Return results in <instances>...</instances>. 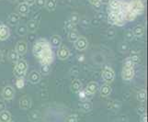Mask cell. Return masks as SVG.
Segmentation results:
<instances>
[{"label": "cell", "mask_w": 148, "mask_h": 122, "mask_svg": "<svg viewBox=\"0 0 148 122\" xmlns=\"http://www.w3.org/2000/svg\"><path fill=\"white\" fill-rule=\"evenodd\" d=\"M88 1L91 3V4H93L94 2H96V1H98V0H88Z\"/></svg>", "instance_id": "52"}, {"label": "cell", "mask_w": 148, "mask_h": 122, "mask_svg": "<svg viewBox=\"0 0 148 122\" xmlns=\"http://www.w3.org/2000/svg\"><path fill=\"white\" fill-rule=\"evenodd\" d=\"M132 33H134V37H137V38H140L142 37L143 35L145 33V28L141 26V25H138V26H135L132 29Z\"/></svg>", "instance_id": "24"}, {"label": "cell", "mask_w": 148, "mask_h": 122, "mask_svg": "<svg viewBox=\"0 0 148 122\" xmlns=\"http://www.w3.org/2000/svg\"><path fill=\"white\" fill-rule=\"evenodd\" d=\"M17 33L19 36H25L27 33H28V29L26 25H18V28H17Z\"/></svg>", "instance_id": "30"}, {"label": "cell", "mask_w": 148, "mask_h": 122, "mask_svg": "<svg viewBox=\"0 0 148 122\" xmlns=\"http://www.w3.org/2000/svg\"><path fill=\"white\" fill-rule=\"evenodd\" d=\"M141 116H142L141 122H147V116H146V114H143Z\"/></svg>", "instance_id": "46"}, {"label": "cell", "mask_w": 148, "mask_h": 122, "mask_svg": "<svg viewBox=\"0 0 148 122\" xmlns=\"http://www.w3.org/2000/svg\"><path fill=\"white\" fill-rule=\"evenodd\" d=\"M24 85H25V80H24V78L22 77V76H19V77L16 81V86H17V88L22 89L24 87Z\"/></svg>", "instance_id": "34"}, {"label": "cell", "mask_w": 148, "mask_h": 122, "mask_svg": "<svg viewBox=\"0 0 148 122\" xmlns=\"http://www.w3.org/2000/svg\"><path fill=\"white\" fill-rule=\"evenodd\" d=\"M70 56V50L67 47L61 46L57 50V57L61 61L67 60Z\"/></svg>", "instance_id": "9"}, {"label": "cell", "mask_w": 148, "mask_h": 122, "mask_svg": "<svg viewBox=\"0 0 148 122\" xmlns=\"http://www.w3.org/2000/svg\"><path fill=\"white\" fill-rule=\"evenodd\" d=\"M15 50L18 52V54L19 55H24L27 52L28 50V45L27 43L23 42V40H19V42H17L16 44V48H15Z\"/></svg>", "instance_id": "10"}, {"label": "cell", "mask_w": 148, "mask_h": 122, "mask_svg": "<svg viewBox=\"0 0 148 122\" xmlns=\"http://www.w3.org/2000/svg\"><path fill=\"white\" fill-rule=\"evenodd\" d=\"M2 58H3V55H2V52H1V50H0V62H1Z\"/></svg>", "instance_id": "51"}, {"label": "cell", "mask_w": 148, "mask_h": 122, "mask_svg": "<svg viewBox=\"0 0 148 122\" xmlns=\"http://www.w3.org/2000/svg\"><path fill=\"white\" fill-rule=\"evenodd\" d=\"M18 12L19 15L26 16L29 12V6L27 3H19V5L18 6Z\"/></svg>", "instance_id": "15"}, {"label": "cell", "mask_w": 148, "mask_h": 122, "mask_svg": "<svg viewBox=\"0 0 148 122\" xmlns=\"http://www.w3.org/2000/svg\"><path fill=\"white\" fill-rule=\"evenodd\" d=\"M38 26H39L38 21H37V20H34V19L29 20V21L26 25L27 29H28L29 32H35L37 30V29H38Z\"/></svg>", "instance_id": "18"}, {"label": "cell", "mask_w": 148, "mask_h": 122, "mask_svg": "<svg viewBox=\"0 0 148 122\" xmlns=\"http://www.w3.org/2000/svg\"><path fill=\"white\" fill-rule=\"evenodd\" d=\"M74 27H75V25H73L72 23H71V22L69 21V20H68L67 22H65V28L69 30V31H70V30L74 29Z\"/></svg>", "instance_id": "44"}, {"label": "cell", "mask_w": 148, "mask_h": 122, "mask_svg": "<svg viewBox=\"0 0 148 122\" xmlns=\"http://www.w3.org/2000/svg\"><path fill=\"white\" fill-rule=\"evenodd\" d=\"M38 59L42 64H51L53 62L54 55H53V52L51 44H49L48 46L43 50V52L38 57Z\"/></svg>", "instance_id": "1"}, {"label": "cell", "mask_w": 148, "mask_h": 122, "mask_svg": "<svg viewBox=\"0 0 148 122\" xmlns=\"http://www.w3.org/2000/svg\"><path fill=\"white\" fill-rule=\"evenodd\" d=\"M56 6H57L56 0H46V2H45V7L48 11H53L56 8Z\"/></svg>", "instance_id": "25"}, {"label": "cell", "mask_w": 148, "mask_h": 122, "mask_svg": "<svg viewBox=\"0 0 148 122\" xmlns=\"http://www.w3.org/2000/svg\"><path fill=\"white\" fill-rule=\"evenodd\" d=\"M99 89V85L97 82H90L88 84V85H86V91L88 92L89 95H94L97 91H98Z\"/></svg>", "instance_id": "16"}, {"label": "cell", "mask_w": 148, "mask_h": 122, "mask_svg": "<svg viewBox=\"0 0 148 122\" xmlns=\"http://www.w3.org/2000/svg\"><path fill=\"white\" fill-rule=\"evenodd\" d=\"M61 43H62V39H61L59 35H53L52 38H51V46L58 48L61 46Z\"/></svg>", "instance_id": "19"}, {"label": "cell", "mask_w": 148, "mask_h": 122, "mask_svg": "<svg viewBox=\"0 0 148 122\" xmlns=\"http://www.w3.org/2000/svg\"><path fill=\"white\" fill-rule=\"evenodd\" d=\"M134 68H126L123 67L121 71V78L124 81H131L134 77Z\"/></svg>", "instance_id": "7"}, {"label": "cell", "mask_w": 148, "mask_h": 122, "mask_svg": "<svg viewBox=\"0 0 148 122\" xmlns=\"http://www.w3.org/2000/svg\"><path fill=\"white\" fill-rule=\"evenodd\" d=\"M91 95H89L88 92L86 91V89L85 90H80L79 92H78V97H79V99L82 101V102H86V101H88V97L90 96Z\"/></svg>", "instance_id": "28"}, {"label": "cell", "mask_w": 148, "mask_h": 122, "mask_svg": "<svg viewBox=\"0 0 148 122\" xmlns=\"http://www.w3.org/2000/svg\"><path fill=\"white\" fill-rule=\"evenodd\" d=\"M101 75H102V78H103V80L107 84L112 83L115 79L114 71L112 70L111 67H110V66H108V65H105L103 67V69H102Z\"/></svg>", "instance_id": "3"}, {"label": "cell", "mask_w": 148, "mask_h": 122, "mask_svg": "<svg viewBox=\"0 0 148 122\" xmlns=\"http://www.w3.org/2000/svg\"><path fill=\"white\" fill-rule=\"evenodd\" d=\"M119 11V10H118ZM118 11H109L108 15V21L111 25H117L120 26L119 19H118Z\"/></svg>", "instance_id": "12"}, {"label": "cell", "mask_w": 148, "mask_h": 122, "mask_svg": "<svg viewBox=\"0 0 148 122\" xmlns=\"http://www.w3.org/2000/svg\"><path fill=\"white\" fill-rule=\"evenodd\" d=\"M99 1H100L102 4H109L110 0H99Z\"/></svg>", "instance_id": "50"}, {"label": "cell", "mask_w": 148, "mask_h": 122, "mask_svg": "<svg viewBox=\"0 0 148 122\" xmlns=\"http://www.w3.org/2000/svg\"><path fill=\"white\" fill-rule=\"evenodd\" d=\"M19 15L17 14V13H11L8 16V21L10 25H12V26H15V25H18V22H19Z\"/></svg>", "instance_id": "17"}, {"label": "cell", "mask_w": 148, "mask_h": 122, "mask_svg": "<svg viewBox=\"0 0 148 122\" xmlns=\"http://www.w3.org/2000/svg\"><path fill=\"white\" fill-rule=\"evenodd\" d=\"M82 109L86 112H88L91 109H92V104L88 101H86V102H83V106H82Z\"/></svg>", "instance_id": "35"}, {"label": "cell", "mask_w": 148, "mask_h": 122, "mask_svg": "<svg viewBox=\"0 0 148 122\" xmlns=\"http://www.w3.org/2000/svg\"><path fill=\"white\" fill-rule=\"evenodd\" d=\"M84 58H85L84 55H78V56H77L78 62H83V61H84Z\"/></svg>", "instance_id": "49"}, {"label": "cell", "mask_w": 148, "mask_h": 122, "mask_svg": "<svg viewBox=\"0 0 148 122\" xmlns=\"http://www.w3.org/2000/svg\"><path fill=\"white\" fill-rule=\"evenodd\" d=\"M5 110V103L3 101H0V111Z\"/></svg>", "instance_id": "47"}, {"label": "cell", "mask_w": 148, "mask_h": 122, "mask_svg": "<svg viewBox=\"0 0 148 122\" xmlns=\"http://www.w3.org/2000/svg\"><path fill=\"white\" fill-rule=\"evenodd\" d=\"M134 38V33H132V30L129 29V30H127V31L125 32V39L127 40H132Z\"/></svg>", "instance_id": "38"}, {"label": "cell", "mask_w": 148, "mask_h": 122, "mask_svg": "<svg viewBox=\"0 0 148 122\" xmlns=\"http://www.w3.org/2000/svg\"><path fill=\"white\" fill-rule=\"evenodd\" d=\"M79 37H80L79 33L76 31L75 29L70 30L69 33H68V40H69V42H75Z\"/></svg>", "instance_id": "26"}, {"label": "cell", "mask_w": 148, "mask_h": 122, "mask_svg": "<svg viewBox=\"0 0 148 122\" xmlns=\"http://www.w3.org/2000/svg\"><path fill=\"white\" fill-rule=\"evenodd\" d=\"M137 100L139 101L141 103H144L145 101L146 100V91L145 89L140 90L138 93H137Z\"/></svg>", "instance_id": "29"}, {"label": "cell", "mask_w": 148, "mask_h": 122, "mask_svg": "<svg viewBox=\"0 0 148 122\" xmlns=\"http://www.w3.org/2000/svg\"><path fill=\"white\" fill-rule=\"evenodd\" d=\"M50 72H51L50 64H42V67H40V74L43 75H47Z\"/></svg>", "instance_id": "33"}, {"label": "cell", "mask_w": 148, "mask_h": 122, "mask_svg": "<svg viewBox=\"0 0 148 122\" xmlns=\"http://www.w3.org/2000/svg\"><path fill=\"white\" fill-rule=\"evenodd\" d=\"M19 106H20V108L24 109V110H27L32 106V100H30L29 96H24V97L20 99Z\"/></svg>", "instance_id": "14"}, {"label": "cell", "mask_w": 148, "mask_h": 122, "mask_svg": "<svg viewBox=\"0 0 148 122\" xmlns=\"http://www.w3.org/2000/svg\"><path fill=\"white\" fill-rule=\"evenodd\" d=\"M26 3L29 5V6H32V5L35 4V0H27Z\"/></svg>", "instance_id": "48"}, {"label": "cell", "mask_w": 148, "mask_h": 122, "mask_svg": "<svg viewBox=\"0 0 148 122\" xmlns=\"http://www.w3.org/2000/svg\"><path fill=\"white\" fill-rule=\"evenodd\" d=\"M10 36V30L8 26L0 24V40H6Z\"/></svg>", "instance_id": "11"}, {"label": "cell", "mask_w": 148, "mask_h": 122, "mask_svg": "<svg viewBox=\"0 0 148 122\" xmlns=\"http://www.w3.org/2000/svg\"><path fill=\"white\" fill-rule=\"evenodd\" d=\"M92 6H93L95 10H97V11H99V10L101 9V7H102V3L99 1V0H98V1H96V2H94L92 4Z\"/></svg>", "instance_id": "40"}, {"label": "cell", "mask_w": 148, "mask_h": 122, "mask_svg": "<svg viewBox=\"0 0 148 122\" xmlns=\"http://www.w3.org/2000/svg\"><path fill=\"white\" fill-rule=\"evenodd\" d=\"M9 1H11V2H14V1H16V0H9Z\"/></svg>", "instance_id": "54"}, {"label": "cell", "mask_w": 148, "mask_h": 122, "mask_svg": "<svg viewBox=\"0 0 148 122\" xmlns=\"http://www.w3.org/2000/svg\"><path fill=\"white\" fill-rule=\"evenodd\" d=\"M49 44H50V42H48L47 40L44 39H40V40H37L32 47V52L34 54V56L38 58L43 52V50L46 48Z\"/></svg>", "instance_id": "2"}, {"label": "cell", "mask_w": 148, "mask_h": 122, "mask_svg": "<svg viewBox=\"0 0 148 122\" xmlns=\"http://www.w3.org/2000/svg\"><path fill=\"white\" fill-rule=\"evenodd\" d=\"M134 63L132 62V60L130 58H127L125 60V62L123 63V67H126V68H134Z\"/></svg>", "instance_id": "36"}, {"label": "cell", "mask_w": 148, "mask_h": 122, "mask_svg": "<svg viewBox=\"0 0 148 122\" xmlns=\"http://www.w3.org/2000/svg\"><path fill=\"white\" fill-rule=\"evenodd\" d=\"M45 2H46V0H35V4L40 8H42L45 7Z\"/></svg>", "instance_id": "41"}, {"label": "cell", "mask_w": 148, "mask_h": 122, "mask_svg": "<svg viewBox=\"0 0 148 122\" xmlns=\"http://www.w3.org/2000/svg\"><path fill=\"white\" fill-rule=\"evenodd\" d=\"M129 50V45L126 42H122L120 45V52H126Z\"/></svg>", "instance_id": "39"}, {"label": "cell", "mask_w": 148, "mask_h": 122, "mask_svg": "<svg viewBox=\"0 0 148 122\" xmlns=\"http://www.w3.org/2000/svg\"><path fill=\"white\" fill-rule=\"evenodd\" d=\"M1 95L5 100H11L15 96V89L11 85H7L3 88Z\"/></svg>", "instance_id": "6"}, {"label": "cell", "mask_w": 148, "mask_h": 122, "mask_svg": "<svg viewBox=\"0 0 148 122\" xmlns=\"http://www.w3.org/2000/svg\"><path fill=\"white\" fill-rule=\"evenodd\" d=\"M27 70H28V63L25 60H18L16 63L14 71L17 75L23 76L25 74H26Z\"/></svg>", "instance_id": "5"}, {"label": "cell", "mask_w": 148, "mask_h": 122, "mask_svg": "<svg viewBox=\"0 0 148 122\" xmlns=\"http://www.w3.org/2000/svg\"><path fill=\"white\" fill-rule=\"evenodd\" d=\"M71 89L75 93H78L80 90H82V83H81V81L79 79L74 80L72 85H71Z\"/></svg>", "instance_id": "20"}, {"label": "cell", "mask_w": 148, "mask_h": 122, "mask_svg": "<svg viewBox=\"0 0 148 122\" xmlns=\"http://www.w3.org/2000/svg\"><path fill=\"white\" fill-rule=\"evenodd\" d=\"M111 93V86L108 84H105L103 85L100 87V95L102 96H104V97H106V96H109Z\"/></svg>", "instance_id": "23"}, {"label": "cell", "mask_w": 148, "mask_h": 122, "mask_svg": "<svg viewBox=\"0 0 148 122\" xmlns=\"http://www.w3.org/2000/svg\"><path fill=\"white\" fill-rule=\"evenodd\" d=\"M145 106H141L138 108V110H137V112H138V114L140 115H143V114H145Z\"/></svg>", "instance_id": "45"}, {"label": "cell", "mask_w": 148, "mask_h": 122, "mask_svg": "<svg viewBox=\"0 0 148 122\" xmlns=\"http://www.w3.org/2000/svg\"><path fill=\"white\" fill-rule=\"evenodd\" d=\"M40 77H42V75H40L39 72H37V71H32V72L29 74L28 79L29 81V83L36 85L40 81Z\"/></svg>", "instance_id": "13"}, {"label": "cell", "mask_w": 148, "mask_h": 122, "mask_svg": "<svg viewBox=\"0 0 148 122\" xmlns=\"http://www.w3.org/2000/svg\"><path fill=\"white\" fill-rule=\"evenodd\" d=\"M65 122H77V115L76 114L69 115L67 118H66Z\"/></svg>", "instance_id": "37"}, {"label": "cell", "mask_w": 148, "mask_h": 122, "mask_svg": "<svg viewBox=\"0 0 148 122\" xmlns=\"http://www.w3.org/2000/svg\"><path fill=\"white\" fill-rule=\"evenodd\" d=\"M74 43L75 48L77 50H80V52L81 50H85L88 46V42L85 37H79Z\"/></svg>", "instance_id": "8"}, {"label": "cell", "mask_w": 148, "mask_h": 122, "mask_svg": "<svg viewBox=\"0 0 148 122\" xmlns=\"http://www.w3.org/2000/svg\"><path fill=\"white\" fill-rule=\"evenodd\" d=\"M8 59L11 61V62L13 63H17L18 61L19 60V55L18 54V52H16L15 50H9V52H8Z\"/></svg>", "instance_id": "27"}, {"label": "cell", "mask_w": 148, "mask_h": 122, "mask_svg": "<svg viewBox=\"0 0 148 122\" xmlns=\"http://www.w3.org/2000/svg\"><path fill=\"white\" fill-rule=\"evenodd\" d=\"M8 122H12V121H8Z\"/></svg>", "instance_id": "55"}, {"label": "cell", "mask_w": 148, "mask_h": 122, "mask_svg": "<svg viewBox=\"0 0 148 122\" xmlns=\"http://www.w3.org/2000/svg\"><path fill=\"white\" fill-rule=\"evenodd\" d=\"M130 10H132L136 16L142 15L145 11V6L141 0H132L129 2Z\"/></svg>", "instance_id": "4"}, {"label": "cell", "mask_w": 148, "mask_h": 122, "mask_svg": "<svg viewBox=\"0 0 148 122\" xmlns=\"http://www.w3.org/2000/svg\"><path fill=\"white\" fill-rule=\"evenodd\" d=\"M130 59L132 60V62L134 63V64L138 63L140 62V57H139V55H132V56L130 57Z\"/></svg>", "instance_id": "42"}, {"label": "cell", "mask_w": 148, "mask_h": 122, "mask_svg": "<svg viewBox=\"0 0 148 122\" xmlns=\"http://www.w3.org/2000/svg\"><path fill=\"white\" fill-rule=\"evenodd\" d=\"M136 18V15L132 11V10H128L124 13V18H125V21H132L134 20Z\"/></svg>", "instance_id": "31"}, {"label": "cell", "mask_w": 148, "mask_h": 122, "mask_svg": "<svg viewBox=\"0 0 148 122\" xmlns=\"http://www.w3.org/2000/svg\"><path fill=\"white\" fill-rule=\"evenodd\" d=\"M110 11H118L120 10V7L121 1V0H110Z\"/></svg>", "instance_id": "21"}, {"label": "cell", "mask_w": 148, "mask_h": 122, "mask_svg": "<svg viewBox=\"0 0 148 122\" xmlns=\"http://www.w3.org/2000/svg\"><path fill=\"white\" fill-rule=\"evenodd\" d=\"M11 121V114L8 110L0 111V122H8Z\"/></svg>", "instance_id": "22"}, {"label": "cell", "mask_w": 148, "mask_h": 122, "mask_svg": "<svg viewBox=\"0 0 148 122\" xmlns=\"http://www.w3.org/2000/svg\"><path fill=\"white\" fill-rule=\"evenodd\" d=\"M79 16H78V14H76V13H73L72 15H71V17H70V19H69V21L72 23L73 25H76V24H78L79 23Z\"/></svg>", "instance_id": "32"}, {"label": "cell", "mask_w": 148, "mask_h": 122, "mask_svg": "<svg viewBox=\"0 0 148 122\" xmlns=\"http://www.w3.org/2000/svg\"><path fill=\"white\" fill-rule=\"evenodd\" d=\"M107 35H108L109 38H113L115 37V30L113 29H110L107 32Z\"/></svg>", "instance_id": "43"}, {"label": "cell", "mask_w": 148, "mask_h": 122, "mask_svg": "<svg viewBox=\"0 0 148 122\" xmlns=\"http://www.w3.org/2000/svg\"><path fill=\"white\" fill-rule=\"evenodd\" d=\"M18 1H19L20 3H26L27 0H18Z\"/></svg>", "instance_id": "53"}]
</instances>
